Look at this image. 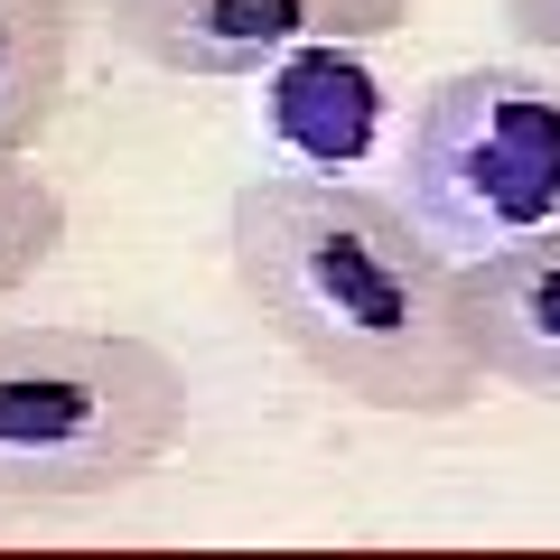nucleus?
I'll list each match as a JSON object with an SVG mask.
<instances>
[{"instance_id": "obj_1", "label": "nucleus", "mask_w": 560, "mask_h": 560, "mask_svg": "<svg viewBox=\"0 0 560 560\" xmlns=\"http://www.w3.org/2000/svg\"><path fill=\"white\" fill-rule=\"evenodd\" d=\"M224 253L253 318L327 393L393 420H448L486 393L458 327V261L393 206V187L261 168L234 187Z\"/></svg>"}, {"instance_id": "obj_2", "label": "nucleus", "mask_w": 560, "mask_h": 560, "mask_svg": "<svg viewBox=\"0 0 560 560\" xmlns=\"http://www.w3.org/2000/svg\"><path fill=\"white\" fill-rule=\"evenodd\" d=\"M187 374L121 327H0V504H94L168 467Z\"/></svg>"}, {"instance_id": "obj_3", "label": "nucleus", "mask_w": 560, "mask_h": 560, "mask_svg": "<svg viewBox=\"0 0 560 560\" xmlns=\"http://www.w3.org/2000/svg\"><path fill=\"white\" fill-rule=\"evenodd\" d=\"M393 206L448 261H486L560 224V84L533 66H448L393 150Z\"/></svg>"}, {"instance_id": "obj_4", "label": "nucleus", "mask_w": 560, "mask_h": 560, "mask_svg": "<svg viewBox=\"0 0 560 560\" xmlns=\"http://www.w3.org/2000/svg\"><path fill=\"white\" fill-rule=\"evenodd\" d=\"M411 20V0H113V38L160 75L234 84L280 75L308 47H374Z\"/></svg>"}, {"instance_id": "obj_5", "label": "nucleus", "mask_w": 560, "mask_h": 560, "mask_svg": "<svg viewBox=\"0 0 560 560\" xmlns=\"http://www.w3.org/2000/svg\"><path fill=\"white\" fill-rule=\"evenodd\" d=\"M458 327L486 383L560 401V224L486 261H458Z\"/></svg>"}, {"instance_id": "obj_6", "label": "nucleus", "mask_w": 560, "mask_h": 560, "mask_svg": "<svg viewBox=\"0 0 560 560\" xmlns=\"http://www.w3.org/2000/svg\"><path fill=\"white\" fill-rule=\"evenodd\" d=\"M75 0H0V160H28L66 103Z\"/></svg>"}, {"instance_id": "obj_7", "label": "nucleus", "mask_w": 560, "mask_h": 560, "mask_svg": "<svg viewBox=\"0 0 560 560\" xmlns=\"http://www.w3.org/2000/svg\"><path fill=\"white\" fill-rule=\"evenodd\" d=\"M337 57L346 47H308V57L280 66V75H290L280 84V131L308 150L300 168H327V178H337L364 150V131H374V84H364L355 66H337Z\"/></svg>"}, {"instance_id": "obj_8", "label": "nucleus", "mask_w": 560, "mask_h": 560, "mask_svg": "<svg viewBox=\"0 0 560 560\" xmlns=\"http://www.w3.org/2000/svg\"><path fill=\"white\" fill-rule=\"evenodd\" d=\"M66 243V197L38 178V168L0 160V300L10 290H28V280L47 271V253Z\"/></svg>"}, {"instance_id": "obj_9", "label": "nucleus", "mask_w": 560, "mask_h": 560, "mask_svg": "<svg viewBox=\"0 0 560 560\" xmlns=\"http://www.w3.org/2000/svg\"><path fill=\"white\" fill-rule=\"evenodd\" d=\"M504 20H514V38H523V47L560 57V0H504Z\"/></svg>"}]
</instances>
